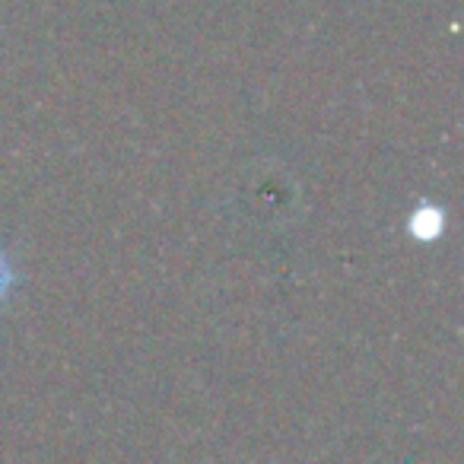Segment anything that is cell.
I'll return each instance as SVG.
<instances>
[{
  "label": "cell",
  "instance_id": "cell-1",
  "mask_svg": "<svg viewBox=\"0 0 464 464\" xmlns=\"http://www.w3.org/2000/svg\"><path fill=\"white\" fill-rule=\"evenodd\" d=\"M10 284H14V267H10V261H7V255L0 252V299L7 296V290H10Z\"/></svg>",
  "mask_w": 464,
  "mask_h": 464
}]
</instances>
